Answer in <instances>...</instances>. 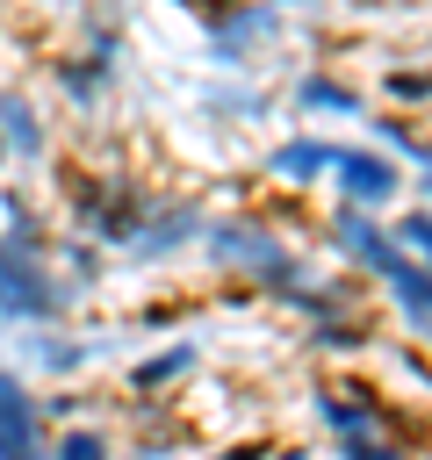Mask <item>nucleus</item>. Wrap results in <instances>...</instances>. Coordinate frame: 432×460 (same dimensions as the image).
Masks as SVG:
<instances>
[{"mask_svg":"<svg viewBox=\"0 0 432 460\" xmlns=\"http://www.w3.org/2000/svg\"><path fill=\"white\" fill-rule=\"evenodd\" d=\"M331 158H338V144H310V137H302V144H281V151H274V180L302 187V180H317Z\"/></svg>","mask_w":432,"mask_h":460,"instance_id":"obj_6","label":"nucleus"},{"mask_svg":"<svg viewBox=\"0 0 432 460\" xmlns=\"http://www.w3.org/2000/svg\"><path fill=\"white\" fill-rule=\"evenodd\" d=\"M0 144H7V151H22V158H36V151H43V122H36V108H29L22 93H0Z\"/></svg>","mask_w":432,"mask_h":460,"instance_id":"obj_5","label":"nucleus"},{"mask_svg":"<svg viewBox=\"0 0 432 460\" xmlns=\"http://www.w3.org/2000/svg\"><path fill=\"white\" fill-rule=\"evenodd\" d=\"M338 453H346V460H403V453H396V446H382L374 431H346V438H338Z\"/></svg>","mask_w":432,"mask_h":460,"instance_id":"obj_10","label":"nucleus"},{"mask_svg":"<svg viewBox=\"0 0 432 460\" xmlns=\"http://www.w3.org/2000/svg\"><path fill=\"white\" fill-rule=\"evenodd\" d=\"M389 237H396V252H418V259H425V273H432V216H425V208H410Z\"/></svg>","mask_w":432,"mask_h":460,"instance_id":"obj_7","label":"nucleus"},{"mask_svg":"<svg viewBox=\"0 0 432 460\" xmlns=\"http://www.w3.org/2000/svg\"><path fill=\"white\" fill-rule=\"evenodd\" d=\"M50 460H108V438H101V431H65V438L50 446Z\"/></svg>","mask_w":432,"mask_h":460,"instance_id":"obj_9","label":"nucleus"},{"mask_svg":"<svg viewBox=\"0 0 432 460\" xmlns=\"http://www.w3.org/2000/svg\"><path fill=\"white\" fill-rule=\"evenodd\" d=\"M194 367V352L187 345H173V352H158V359H144L137 367V388H158V381H173V374H187Z\"/></svg>","mask_w":432,"mask_h":460,"instance_id":"obj_8","label":"nucleus"},{"mask_svg":"<svg viewBox=\"0 0 432 460\" xmlns=\"http://www.w3.org/2000/svg\"><path fill=\"white\" fill-rule=\"evenodd\" d=\"M331 172H338V187H346L353 208H382V201H396V187H403V180L389 172V158H374V151H338Z\"/></svg>","mask_w":432,"mask_h":460,"instance_id":"obj_3","label":"nucleus"},{"mask_svg":"<svg viewBox=\"0 0 432 460\" xmlns=\"http://www.w3.org/2000/svg\"><path fill=\"white\" fill-rule=\"evenodd\" d=\"M50 446H43V417H36V402H29V388L0 367V460H43Z\"/></svg>","mask_w":432,"mask_h":460,"instance_id":"obj_2","label":"nucleus"},{"mask_svg":"<svg viewBox=\"0 0 432 460\" xmlns=\"http://www.w3.org/2000/svg\"><path fill=\"white\" fill-rule=\"evenodd\" d=\"M223 460H252V446H238V453H223Z\"/></svg>","mask_w":432,"mask_h":460,"instance_id":"obj_12","label":"nucleus"},{"mask_svg":"<svg viewBox=\"0 0 432 460\" xmlns=\"http://www.w3.org/2000/svg\"><path fill=\"white\" fill-rule=\"evenodd\" d=\"M382 280H389V295H396V309H403V316H410L418 331H432V273H425V266H418L410 252H396V266H389Z\"/></svg>","mask_w":432,"mask_h":460,"instance_id":"obj_4","label":"nucleus"},{"mask_svg":"<svg viewBox=\"0 0 432 460\" xmlns=\"http://www.w3.org/2000/svg\"><path fill=\"white\" fill-rule=\"evenodd\" d=\"M58 309H65V295H58L50 259H43V237H36V230H7V237H0V316L43 323V316H58Z\"/></svg>","mask_w":432,"mask_h":460,"instance_id":"obj_1","label":"nucleus"},{"mask_svg":"<svg viewBox=\"0 0 432 460\" xmlns=\"http://www.w3.org/2000/svg\"><path fill=\"white\" fill-rule=\"evenodd\" d=\"M0 165H7V144H0Z\"/></svg>","mask_w":432,"mask_h":460,"instance_id":"obj_13","label":"nucleus"},{"mask_svg":"<svg viewBox=\"0 0 432 460\" xmlns=\"http://www.w3.org/2000/svg\"><path fill=\"white\" fill-rule=\"evenodd\" d=\"M302 101H310V108H346V115L360 108V101H353V93H346L338 79H310V86H302Z\"/></svg>","mask_w":432,"mask_h":460,"instance_id":"obj_11","label":"nucleus"}]
</instances>
